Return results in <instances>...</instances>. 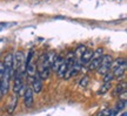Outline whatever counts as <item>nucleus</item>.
Returning <instances> with one entry per match:
<instances>
[{"instance_id": "obj_15", "label": "nucleus", "mask_w": 127, "mask_h": 116, "mask_svg": "<svg viewBox=\"0 0 127 116\" xmlns=\"http://www.w3.org/2000/svg\"><path fill=\"white\" fill-rule=\"evenodd\" d=\"M12 60H13V55H12L11 53L6 54V55H5V58H4V61H2V63H4L5 67L12 68Z\"/></svg>"}, {"instance_id": "obj_3", "label": "nucleus", "mask_w": 127, "mask_h": 116, "mask_svg": "<svg viewBox=\"0 0 127 116\" xmlns=\"http://www.w3.org/2000/svg\"><path fill=\"white\" fill-rule=\"evenodd\" d=\"M112 61H113V58L112 55H108V54H105L102 59H101V62H100L99 67L96 68V70L100 75L104 76L108 70H111V65H112Z\"/></svg>"}, {"instance_id": "obj_9", "label": "nucleus", "mask_w": 127, "mask_h": 116, "mask_svg": "<svg viewBox=\"0 0 127 116\" xmlns=\"http://www.w3.org/2000/svg\"><path fill=\"white\" fill-rule=\"evenodd\" d=\"M25 71L27 73V75L30 77H33L36 75V65L33 62V60L25 63Z\"/></svg>"}, {"instance_id": "obj_2", "label": "nucleus", "mask_w": 127, "mask_h": 116, "mask_svg": "<svg viewBox=\"0 0 127 116\" xmlns=\"http://www.w3.org/2000/svg\"><path fill=\"white\" fill-rule=\"evenodd\" d=\"M104 56V49L99 47L96 48L92 54V58L90 60V62L87 63L88 65V70H95L96 68L99 67L100 62H101V59Z\"/></svg>"}, {"instance_id": "obj_10", "label": "nucleus", "mask_w": 127, "mask_h": 116, "mask_svg": "<svg viewBox=\"0 0 127 116\" xmlns=\"http://www.w3.org/2000/svg\"><path fill=\"white\" fill-rule=\"evenodd\" d=\"M92 54H93V50L86 48V50L81 54V56L78 59L81 66H85V65H87V63L90 62V60H91V58H92Z\"/></svg>"}, {"instance_id": "obj_11", "label": "nucleus", "mask_w": 127, "mask_h": 116, "mask_svg": "<svg viewBox=\"0 0 127 116\" xmlns=\"http://www.w3.org/2000/svg\"><path fill=\"white\" fill-rule=\"evenodd\" d=\"M63 61H64L63 55H57V58L54 59V61H53L52 66H51V71H55V73H57L58 68L60 67V65L63 63Z\"/></svg>"}, {"instance_id": "obj_21", "label": "nucleus", "mask_w": 127, "mask_h": 116, "mask_svg": "<svg viewBox=\"0 0 127 116\" xmlns=\"http://www.w3.org/2000/svg\"><path fill=\"white\" fill-rule=\"evenodd\" d=\"M88 81H90L88 76H84L81 80H80V86H81V87H86V86L88 85Z\"/></svg>"}, {"instance_id": "obj_13", "label": "nucleus", "mask_w": 127, "mask_h": 116, "mask_svg": "<svg viewBox=\"0 0 127 116\" xmlns=\"http://www.w3.org/2000/svg\"><path fill=\"white\" fill-rule=\"evenodd\" d=\"M111 87H112V82H104L102 86L99 88V90H98L96 94H98V95H104V94H106L111 89Z\"/></svg>"}, {"instance_id": "obj_12", "label": "nucleus", "mask_w": 127, "mask_h": 116, "mask_svg": "<svg viewBox=\"0 0 127 116\" xmlns=\"http://www.w3.org/2000/svg\"><path fill=\"white\" fill-rule=\"evenodd\" d=\"M18 98H19V95L14 94L13 97H12V100H11L9 103H8V107H7V112L8 113H13L14 112V109H15L17 104H18Z\"/></svg>"}, {"instance_id": "obj_16", "label": "nucleus", "mask_w": 127, "mask_h": 116, "mask_svg": "<svg viewBox=\"0 0 127 116\" xmlns=\"http://www.w3.org/2000/svg\"><path fill=\"white\" fill-rule=\"evenodd\" d=\"M86 46L85 45H80V46H78L77 49H75V52H74V58L75 59H79L80 56H81V54L86 50Z\"/></svg>"}, {"instance_id": "obj_18", "label": "nucleus", "mask_w": 127, "mask_h": 116, "mask_svg": "<svg viewBox=\"0 0 127 116\" xmlns=\"http://www.w3.org/2000/svg\"><path fill=\"white\" fill-rule=\"evenodd\" d=\"M113 79H114V75H113V71L112 70H108L104 75V82H112Z\"/></svg>"}, {"instance_id": "obj_6", "label": "nucleus", "mask_w": 127, "mask_h": 116, "mask_svg": "<svg viewBox=\"0 0 127 116\" xmlns=\"http://www.w3.org/2000/svg\"><path fill=\"white\" fill-rule=\"evenodd\" d=\"M14 74V85H13V92L14 94H17L18 95L20 89L24 87L23 85V74L21 73H18V71H15L13 73Z\"/></svg>"}, {"instance_id": "obj_5", "label": "nucleus", "mask_w": 127, "mask_h": 116, "mask_svg": "<svg viewBox=\"0 0 127 116\" xmlns=\"http://www.w3.org/2000/svg\"><path fill=\"white\" fill-rule=\"evenodd\" d=\"M24 103L27 108H31L34 103V97H33V90H32L31 87H27L25 88V92H24Z\"/></svg>"}, {"instance_id": "obj_17", "label": "nucleus", "mask_w": 127, "mask_h": 116, "mask_svg": "<svg viewBox=\"0 0 127 116\" xmlns=\"http://www.w3.org/2000/svg\"><path fill=\"white\" fill-rule=\"evenodd\" d=\"M124 61H125V59H121V58H118L117 60H113V61H112V65H111V70H114V69L118 67V66H120Z\"/></svg>"}, {"instance_id": "obj_22", "label": "nucleus", "mask_w": 127, "mask_h": 116, "mask_svg": "<svg viewBox=\"0 0 127 116\" xmlns=\"http://www.w3.org/2000/svg\"><path fill=\"white\" fill-rule=\"evenodd\" d=\"M2 96H4V94H2V90H1V86H0V100L2 98Z\"/></svg>"}, {"instance_id": "obj_23", "label": "nucleus", "mask_w": 127, "mask_h": 116, "mask_svg": "<svg viewBox=\"0 0 127 116\" xmlns=\"http://www.w3.org/2000/svg\"><path fill=\"white\" fill-rule=\"evenodd\" d=\"M120 116H127V113H126V112H124V113H123V114H121V115H120Z\"/></svg>"}, {"instance_id": "obj_7", "label": "nucleus", "mask_w": 127, "mask_h": 116, "mask_svg": "<svg viewBox=\"0 0 127 116\" xmlns=\"http://www.w3.org/2000/svg\"><path fill=\"white\" fill-rule=\"evenodd\" d=\"M31 88H32V90H33V93H35V94L41 93V90H42V80H41L38 75L32 77V87Z\"/></svg>"}, {"instance_id": "obj_4", "label": "nucleus", "mask_w": 127, "mask_h": 116, "mask_svg": "<svg viewBox=\"0 0 127 116\" xmlns=\"http://www.w3.org/2000/svg\"><path fill=\"white\" fill-rule=\"evenodd\" d=\"M81 67H82V66L80 65L79 60H78V59H74V61H73V62L71 63V66L68 67L67 73H66V75H65V77H64V79L68 80V79H71V77H73V76H75L80 71Z\"/></svg>"}, {"instance_id": "obj_8", "label": "nucleus", "mask_w": 127, "mask_h": 116, "mask_svg": "<svg viewBox=\"0 0 127 116\" xmlns=\"http://www.w3.org/2000/svg\"><path fill=\"white\" fill-rule=\"evenodd\" d=\"M126 67H127V65H126V60H125L120 66H118L114 70H112L113 71L114 79H121V77L125 75V73H126Z\"/></svg>"}, {"instance_id": "obj_1", "label": "nucleus", "mask_w": 127, "mask_h": 116, "mask_svg": "<svg viewBox=\"0 0 127 116\" xmlns=\"http://www.w3.org/2000/svg\"><path fill=\"white\" fill-rule=\"evenodd\" d=\"M12 76H13V68L5 67L4 74H2L1 79H0V86H1V90H2L4 95L8 93L9 83H11V80H12Z\"/></svg>"}, {"instance_id": "obj_20", "label": "nucleus", "mask_w": 127, "mask_h": 116, "mask_svg": "<svg viewBox=\"0 0 127 116\" xmlns=\"http://www.w3.org/2000/svg\"><path fill=\"white\" fill-rule=\"evenodd\" d=\"M125 107H126V100H120L118 102V104H117V109H115V110H117V112H118V110H121V109H124Z\"/></svg>"}, {"instance_id": "obj_19", "label": "nucleus", "mask_w": 127, "mask_h": 116, "mask_svg": "<svg viewBox=\"0 0 127 116\" xmlns=\"http://www.w3.org/2000/svg\"><path fill=\"white\" fill-rule=\"evenodd\" d=\"M17 25V23H0V29H5V28H9Z\"/></svg>"}, {"instance_id": "obj_14", "label": "nucleus", "mask_w": 127, "mask_h": 116, "mask_svg": "<svg viewBox=\"0 0 127 116\" xmlns=\"http://www.w3.org/2000/svg\"><path fill=\"white\" fill-rule=\"evenodd\" d=\"M126 82H123V83H119L117 86V88L114 89V95H121V94L126 93Z\"/></svg>"}]
</instances>
